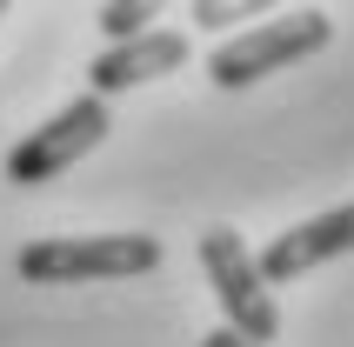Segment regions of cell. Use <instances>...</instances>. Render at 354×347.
I'll return each mask as SVG.
<instances>
[{
	"label": "cell",
	"instance_id": "cell-1",
	"mask_svg": "<svg viewBox=\"0 0 354 347\" xmlns=\"http://www.w3.org/2000/svg\"><path fill=\"white\" fill-rule=\"evenodd\" d=\"M160 241L154 234H54L14 254L20 281L60 288V281H127V274H154Z\"/></svg>",
	"mask_w": 354,
	"mask_h": 347
},
{
	"label": "cell",
	"instance_id": "cell-2",
	"mask_svg": "<svg viewBox=\"0 0 354 347\" xmlns=\"http://www.w3.org/2000/svg\"><path fill=\"white\" fill-rule=\"evenodd\" d=\"M328 40H335V20L321 14V7H301V14L261 20V27H248L241 40L214 47V54H207V74H214V87H248V80H261V74H281L288 60L321 54Z\"/></svg>",
	"mask_w": 354,
	"mask_h": 347
},
{
	"label": "cell",
	"instance_id": "cell-3",
	"mask_svg": "<svg viewBox=\"0 0 354 347\" xmlns=\"http://www.w3.org/2000/svg\"><path fill=\"white\" fill-rule=\"evenodd\" d=\"M201 268H207V288H214L221 314H227V334H241L248 347L274 341L281 334V308H274V294L261 288L254 254L241 247L234 227H207L201 234Z\"/></svg>",
	"mask_w": 354,
	"mask_h": 347
},
{
	"label": "cell",
	"instance_id": "cell-4",
	"mask_svg": "<svg viewBox=\"0 0 354 347\" xmlns=\"http://www.w3.org/2000/svg\"><path fill=\"white\" fill-rule=\"evenodd\" d=\"M107 140V100L80 94L67 100L54 120H40L34 134L20 140L14 154H7V180H20V187H40V180H54V174H67L87 147H100Z\"/></svg>",
	"mask_w": 354,
	"mask_h": 347
},
{
	"label": "cell",
	"instance_id": "cell-5",
	"mask_svg": "<svg viewBox=\"0 0 354 347\" xmlns=\"http://www.w3.org/2000/svg\"><path fill=\"white\" fill-rule=\"evenodd\" d=\"M354 247V207H328L315 214V221H301V227L274 234L268 247L254 254V274H261V288H288L295 274L321 268V261H335V254Z\"/></svg>",
	"mask_w": 354,
	"mask_h": 347
},
{
	"label": "cell",
	"instance_id": "cell-6",
	"mask_svg": "<svg viewBox=\"0 0 354 347\" xmlns=\"http://www.w3.org/2000/svg\"><path fill=\"white\" fill-rule=\"evenodd\" d=\"M180 60H187V34H160V27H147V34L107 47V54L87 67V80H94V100H107V94H120V87H140V80L174 74Z\"/></svg>",
	"mask_w": 354,
	"mask_h": 347
},
{
	"label": "cell",
	"instance_id": "cell-7",
	"mask_svg": "<svg viewBox=\"0 0 354 347\" xmlns=\"http://www.w3.org/2000/svg\"><path fill=\"white\" fill-rule=\"evenodd\" d=\"M147 20H154V7H147V0H134V7H127V0H120V7H100V27H107V40H134V34H147Z\"/></svg>",
	"mask_w": 354,
	"mask_h": 347
},
{
	"label": "cell",
	"instance_id": "cell-8",
	"mask_svg": "<svg viewBox=\"0 0 354 347\" xmlns=\"http://www.w3.org/2000/svg\"><path fill=\"white\" fill-rule=\"evenodd\" d=\"M248 14H254V7H214V0H201V7H194L201 27H227V20H248Z\"/></svg>",
	"mask_w": 354,
	"mask_h": 347
},
{
	"label": "cell",
	"instance_id": "cell-9",
	"mask_svg": "<svg viewBox=\"0 0 354 347\" xmlns=\"http://www.w3.org/2000/svg\"><path fill=\"white\" fill-rule=\"evenodd\" d=\"M201 347H248L241 334H227V328H214V334H201Z\"/></svg>",
	"mask_w": 354,
	"mask_h": 347
},
{
	"label": "cell",
	"instance_id": "cell-10",
	"mask_svg": "<svg viewBox=\"0 0 354 347\" xmlns=\"http://www.w3.org/2000/svg\"><path fill=\"white\" fill-rule=\"evenodd\" d=\"M0 14H7V7H0Z\"/></svg>",
	"mask_w": 354,
	"mask_h": 347
}]
</instances>
